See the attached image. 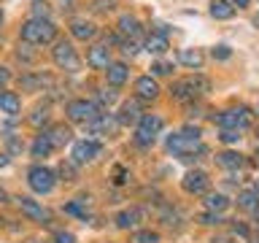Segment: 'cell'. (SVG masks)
I'll return each mask as SVG.
<instances>
[{
    "mask_svg": "<svg viewBox=\"0 0 259 243\" xmlns=\"http://www.w3.org/2000/svg\"><path fill=\"white\" fill-rule=\"evenodd\" d=\"M54 146H52V141H49L46 135H38L35 138V143H32V157H46L49 151H52Z\"/></svg>",
    "mask_w": 259,
    "mask_h": 243,
    "instance_id": "83f0119b",
    "label": "cell"
},
{
    "mask_svg": "<svg viewBox=\"0 0 259 243\" xmlns=\"http://www.w3.org/2000/svg\"><path fill=\"white\" fill-rule=\"evenodd\" d=\"M46 116H49V113H46V108H44V111H40V108H38V111H35V113H32V116H30V122H32V125H35V127H38V125H40V122H46Z\"/></svg>",
    "mask_w": 259,
    "mask_h": 243,
    "instance_id": "d590c367",
    "label": "cell"
},
{
    "mask_svg": "<svg viewBox=\"0 0 259 243\" xmlns=\"http://www.w3.org/2000/svg\"><path fill=\"white\" fill-rule=\"evenodd\" d=\"M0 19H3V11H0Z\"/></svg>",
    "mask_w": 259,
    "mask_h": 243,
    "instance_id": "ee69618b",
    "label": "cell"
},
{
    "mask_svg": "<svg viewBox=\"0 0 259 243\" xmlns=\"http://www.w3.org/2000/svg\"><path fill=\"white\" fill-rule=\"evenodd\" d=\"M213 57H216V60H230V57H232V52H230V46H216L213 49Z\"/></svg>",
    "mask_w": 259,
    "mask_h": 243,
    "instance_id": "d6a6232c",
    "label": "cell"
},
{
    "mask_svg": "<svg viewBox=\"0 0 259 243\" xmlns=\"http://www.w3.org/2000/svg\"><path fill=\"white\" fill-rule=\"evenodd\" d=\"M70 32H73V38H78V40H92L97 35V27L92 22H73Z\"/></svg>",
    "mask_w": 259,
    "mask_h": 243,
    "instance_id": "603a6c76",
    "label": "cell"
},
{
    "mask_svg": "<svg viewBox=\"0 0 259 243\" xmlns=\"http://www.w3.org/2000/svg\"><path fill=\"white\" fill-rule=\"evenodd\" d=\"M19 208H22V214L27 216V219H32V222L46 224L49 219H52V214H49V211H44L35 200H30V197H19Z\"/></svg>",
    "mask_w": 259,
    "mask_h": 243,
    "instance_id": "8fae6325",
    "label": "cell"
},
{
    "mask_svg": "<svg viewBox=\"0 0 259 243\" xmlns=\"http://www.w3.org/2000/svg\"><path fill=\"white\" fill-rule=\"evenodd\" d=\"M119 30L124 32V35H130V38H135V35H141V22H138L135 16H130V14H124V16H119Z\"/></svg>",
    "mask_w": 259,
    "mask_h": 243,
    "instance_id": "cb8c5ba5",
    "label": "cell"
},
{
    "mask_svg": "<svg viewBox=\"0 0 259 243\" xmlns=\"http://www.w3.org/2000/svg\"><path fill=\"white\" fill-rule=\"evenodd\" d=\"M87 127H89V133H95V135H97V133H103V135H111L113 130L119 127V122H116V119H111V116H105V113H100V116H97L95 122H89Z\"/></svg>",
    "mask_w": 259,
    "mask_h": 243,
    "instance_id": "2e32d148",
    "label": "cell"
},
{
    "mask_svg": "<svg viewBox=\"0 0 259 243\" xmlns=\"http://www.w3.org/2000/svg\"><path fill=\"white\" fill-rule=\"evenodd\" d=\"M121 52L130 54V57H135V54H138V44H135V40H127V44L121 46Z\"/></svg>",
    "mask_w": 259,
    "mask_h": 243,
    "instance_id": "8d00e7d4",
    "label": "cell"
},
{
    "mask_svg": "<svg viewBox=\"0 0 259 243\" xmlns=\"http://www.w3.org/2000/svg\"><path fill=\"white\" fill-rule=\"evenodd\" d=\"M52 57H54V65L60 70H68V73H76L81 68V60L76 54V49H73L68 40H57L54 49H52Z\"/></svg>",
    "mask_w": 259,
    "mask_h": 243,
    "instance_id": "5b68a950",
    "label": "cell"
},
{
    "mask_svg": "<svg viewBox=\"0 0 259 243\" xmlns=\"http://www.w3.org/2000/svg\"><path fill=\"white\" fill-rule=\"evenodd\" d=\"M210 16H213V19H232L235 6L230 0H210Z\"/></svg>",
    "mask_w": 259,
    "mask_h": 243,
    "instance_id": "ffe728a7",
    "label": "cell"
},
{
    "mask_svg": "<svg viewBox=\"0 0 259 243\" xmlns=\"http://www.w3.org/2000/svg\"><path fill=\"white\" fill-rule=\"evenodd\" d=\"M141 119H143V111H141V103L138 100H127L119 108V116H116L119 125H138Z\"/></svg>",
    "mask_w": 259,
    "mask_h": 243,
    "instance_id": "7c38bea8",
    "label": "cell"
},
{
    "mask_svg": "<svg viewBox=\"0 0 259 243\" xmlns=\"http://www.w3.org/2000/svg\"><path fill=\"white\" fill-rule=\"evenodd\" d=\"M200 222H202V224H219L222 219H219V214H202Z\"/></svg>",
    "mask_w": 259,
    "mask_h": 243,
    "instance_id": "74e56055",
    "label": "cell"
},
{
    "mask_svg": "<svg viewBox=\"0 0 259 243\" xmlns=\"http://www.w3.org/2000/svg\"><path fill=\"white\" fill-rule=\"evenodd\" d=\"M162 127H165L162 116H157V113H143V119L138 122V130H135V141L141 143V146L154 143V138L159 135Z\"/></svg>",
    "mask_w": 259,
    "mask_h": 243,
    "instance_id": "8992f818",
    "label": "cell"
},
{
    "mask_svg": "<svg viewBox=\"0 0 259 243\" xmlns=\"http://www.w3.org/2000/svg\"><path fill=\"white\" fill-rule=\"evenodd\" d=\"M216 119V125L222 127V130H246L251 122H254V113H251L248 108H230V111H222L219 116H213Z\"/></svg>",
    "mask_w": 259,
    "mask_h": 243,
    "instance_id": "277c9868",
    "label": "cell"
},
{
    "mask_svg": "<svg viewBox=\"0 0 259 243\" xmlns=\"http://www.w3.org/2000/svg\"><path fill=\"white\" fill-rule=\"evenodd\" d=\"M49 141H52V146L54 149H60V146H65V143H70V138H73V133H70V127H65V125H54L49 133H44Z\"/></svg>",
    "mask_w": 259,
    "mask_h": 243,
    "instance_id": "e0dca14e",
    "label": "cell"
},
{
    "mask_svg": "<svg viewBox=\"0 0 259 243\" xmlns=\"http://www.w3.org/2000/svg\"><path fill=\"white\" fill-rule=\"evenodd\" d=\"M135 92L141 100H154V97L159 95V87H157V81H154L151 76H141L135 81Z\"/></svg>",
    "mask_w": 259,
    "mask_h": 243,
    "instance_id": "4fadbf2b",
    "label": "cell"
},
{
    "mask_svg": "<svg viewBox=\"0 0 259 243\" xmlns=\"http://www.w3.org/2000/svg\"><path fill=\"white\" fill-rule=\"evenodd\" d=\"M52 16V6L46 0H32V19H49Z\"/></svg>",
    "mask_w": 259,
    "mask_h": 243,
    "instance_id": "f1b7e54d",
    "label": "cell"
},
{
    "mask_svg": "<svg viewBox=\"0 0 259 243\" xmlns=\"http://www.w3.org/2000/svg\"><path fill=\"white\" fill-rule=\"evenodd\" d=\"M0 108H3L8 116H16L19 108H22L19 95H16V92H0Z\"/></svg>",
    "mask_w": 259,
    "mask_h": 243,
    "instance_id": "44dd1931",
    "label": "cell"
},
{
    "mask_svg": "<svg viewBox=\"0 0 259 243\" xmlns=\"http://www.w3.org/2000/svg\"><path fill=\"white\" fill-rule=\"evenodd\" d=\"M103 151V146L97 143V141H78V143H73V162L76 165H81V162H92L97 154Z\"/></svg>",
    "mask_w": 259,
    "mask_h": 243,
    "instance_id": "30bf717a",
    "label": "cell"
},
{
    "mask_svg": "<svg viewBox=\"0 0 259 243\" xmlns=\"http://www.w3.org/2000/svg\"><path fill=\"white\" fill-rule=\"evenodd\" d=\"M208 89H210V81L205 76H200V73H194L189 78L176 81V84L170 87V95H173V100H178V103H192V100H197L200 95H205Z\"/></svg>",
    "mask_w": 259,
    "mask_h": 243,
    "instance_id": "6da1fadb",
    "label": "cell"
},
{
    "mask_svg": "<svg viewBox=\"0 0 259 243\" xmlns=\"http://www.w3.org/2000/svg\"><path fill=\"white\" fill-rule=\"evenodd\" d=\"M124 181V168H116V184Z\"/></svg>",
    "mask_w": 259,
    "mask_h": 243,
    "instance_id": "60d3db41",
    "label": "cell"
},
{
    "mask_svg": "<svg viewBox=\"0 0 259 243\" xmlns=\"http://www.w3.org/2000/svg\"><path fill=\"white\" fill-rule=\"evenodd\" d=\"M60 176L65 178V181H76V162H62Z\"/></svg>",
    "mask_w": 259,
    "mask_h": 243,
    "instance_id": "4dcf8cb0",
    "label": "cell"
},
{
    "mask_svg": "<svg viewBox=\"0 0 259 243\" xmlns=\"http://www.w3.org/2000/svg\"><path fill=\"white\" fill-rule=\"evenodd\" d=\"M227 206H230V200H227L224 194H205V208L213 211V214H222V211H227Z\"/></svg>",
    "mask_w": 259,
    "mask_h": 243,
    "instance_id": "484cf974",
    "label": "cell"
},
{
    "mask_svg": "<svg viewBox=\"0 0 259 243\" xmlns=\"http://www.w3.org/2000/svg\"><path fill=\"white\" fill-rule=\"evenodd\" d=\"M54 240H57V243H76V238H73L70 232H57Z\"/></svg>",
    "mask_w": 259,
    "mask_h": 243,
    "instance_id": "f35d334b",
    "label": "cell"
},
{
    "mask_svg": "<svg viewBox=\"0 0 259 243\" xmlns=\"http://www.w3.org/2000/svg\"><path fill=\"white\" fill-rule=\"evenodd\" d=\"M87 62L92 65L95 70L108 68V65H111V60H108V49H105V46H92V49L87 52Z\"/></svg>",
    "mask_w": 259,
    "mask_h": 243,
    "instance_id": "5bb4252c",
    "label": "cell"
},
{
    "mask_svg": "<svg viewBox=\"0 0 259 243\" xmlns=\"http://www.w3.org/2000/svg\"><path fill=\"white\" fill-rule=\"evenodd\" d=\"M141 219H143V214L138 208H127V211H121V214L116 216V224L121 227V230H133V227H138Z\"/></svg>",
    "mask_w": 259,
    "mask_h": 243,
    "instance_id": "7402d4cb",
    "label": "cell"
},
{
    "mask_svg": "<svg viewBox=\"0 0 259 243\" xmlns=\"http://www.w3.org/2000/svg\"><path fill=\"white\" fill-rule=\"evenodd\" d=\"M256 135H259V130H256Z\"/></svg>",
    "mask_w": 259,
    "mask_h": 243,
    "instance_id": "f6af8a7d",
    "label": "cell"
},
{
    "mask_svg": "<svg viewBox=\"0 0 259 243\" xmlns=\"http://www.w3.org/2000/svg\"><path fill=\"white\" fill-rule=\"evenodd\" d=\"M184 192H189V194H208V186H210V178L205 170H189V173L184 176Z\"/></svg>",
    "mask_w": 259,
    "mask_h": 243,
    "instance_id": "9c48e42d",
    "label": "cell"
},
{
    "mask_svg": "<svg viewBox=\"0 0 259 243\" xmlns=\"http://www.w3.org/2000/svg\"><path fill=\"white\" fill-rule=\"evenodd\" d=\"M202 60H205V57H202V52L200 49H181V52H178V62L181 65H186V68H202Z\"/></svg>",
    "mask_w": 259,
    "mask_h": 243,
    "instance_id": "d6986e66",
    "label": "cell"
},
{
    "mask_svg": "<svg viewBox=\"0 0 259 243\" xmlns=\"http://www.w3.org/2000/svg\"><path fill=\"white\" fill-rule=\"evenodd\" d=\"M238 206L240 208H248V211H256V206H259V186H256V189L240 192L238 194Z\"/></svg>",
    "mask_w": 259,
    "mask_h": 243,
    "instance_id": "d4e9b609",
    "label": "cell"
},
{
    "mask_svg": "<svg viewBox=\"0 0 259 243\" xmlns=\"http://www.w3.org/2000/svg\"><path fill=\"white\" fill-rule=\"evenodd\" d=\"M222 141L224 143H235V141H240V133L238 130H222Z\"/></svg>",
    "mask_w": 259,
    "mask_h": 243,
    "instance_id": "1f68e13d",
    "label": "cell"
},
{
    "mask_svg": "<svg viewBox=\"0 0 259 243\" xmlns=\"http://www.w3.org/2000/svg\"><path fill=\"white\" fill-rule=\"evenodd\" d=\"M154 73H157V76H167V73L170 70H173V68H170V65L167 62H157V65H154V68H151Z\"/></svg>",
    "mask_w": 259,
    "mask_h": 243,
    "instance_id": "e575fe53",
    "label": "cell"
},
{
    "mask_svg": "<svg viewBox=\"0 0 259 243\" xmlns=\"http://www.w3.org/2000/svg\"><path fill=\"white\" fill-rule=\"evenodd\" d=\"M216 162L227 170H240L243 165H246V157L238 154V151H222V154H216Z\"/></svg>",
    "mask_w": 259,
    "mask_h": 243,
    "instance_id": "ac0fdd59",
    "label": "cell"
},
{
    "mask_svg": "<svg viewBox=\"0 0 259 243\" xmlns=\"http://www.w3.org/2000/svg\"><path fill=\"white\" fill-rule=\"evenodd\" d=\"M27 184H30L32 192L49 194L54 189V173L44 165H35V168H30V173H27Z\"/></svg>",
    "mask_w": 259,
    "mask_h": 243,
    "instance_id": "52a82bcc",
    "label": "cell"
},
{
    "mask_svg": "<svg viewBox=\"0 0 259 243\" xmlns=\"http://www.w3.org/2000/svg\"><path fill=\"white\" fill-rule=\"evenodd\" d=\"M127 65L124 62H111L108 68H105V78H108V84L111 87H121L127 81Z\"/></svg>",
    "mask_w": 259,
    "mask_h": 243,
    "instance_id": "9a60e30c",
    "label": "cell"
},
{
    "mask_svg": "<svg viewBox=\"0 0 259 243\" xmlns=\"http://www.w3.org/2000/svg\"><path fill=\"white\" fill-rule=\"evenodd\" d=\"M232 3L238 6V8H246V6H248V0H232Z\"/></svg>",
    "mask_w": 259,
    "mask_h": 243,
    "instance_id": "7bdbcfd3",
    "label": "cell"
},
{
    "mask_svg": "<svg viewBox=\"0 0 259 243\" xmlns=\"http://www.w3.org/2000/svg\"><path fill=\"white\" fill-rule=\"evenodd\" d=\"M167 149L178 154V157H184V154H194V151H205L200 143V130L197 127H186L181 133L170 135L167 138Z\"/></svg>",
    "mask_w": 259,
    "mask_h": 243,
    "instance_id": "3957f363",
    "label": "cell"
},
{
    "mask_svg": "<svg viewBox=\"0 0 259 243\" xmlns=\"http://www.w3.org/2000/svg\"><path fill=\"white\" fill-rule=\"evenodd\" d=\"M8 78H11V73H8L6 68H0V87H6V84H8Z\"/></svg>",
    "mask_w": 259,
    "mask_h": 243,
    "instance_id": "ab89813d",
    "label": "cell"
},
{
    "mask_svg": "<svg viewBox=\"0 0 259 243\" xmlns=\"http://www.w3.org/2000/svg\"><path fill=\"white\" fill-rule=\"evenodd\" d=\"M133 243H159V235L151 232V230H143V232H135Z\"/></svg>",
    "mask_w": 259,
    "mask_h": 243,
    "instance_id": "f546056e",
    "label": "cell"
},
{
    "mask_svg": "<svg viewBox=\"0 0 259 243\" xmlns=\"http://www.w3.org/2000/svg\"><path fill=\"white\" fill-rule=\"evenodd\" d=\"M146 49H149L151 54H165L170 44H167V38L165 35H149V40H146Z\"/></svg>",
    "mask_w": 259,
    "mask_h": 243,
    "instance_id": "4316f807",
    "label": "cell"
},
{
    "mask_svg": "<svg viewBox=\"0 0 259 243\" xmlns=\"http://www.w3.org/2000/svg\"><path fill=\"white\" fill-rule=\"evenodd\" d=\"M65 111H68L70 122H84V125H89V122H95L97 116H100V108H97L95 103H89V100H70Z\"/></svg>",
    "mask_w": 259,
    "mask_h": 243,
    "instance_id": "ba28073f",
    "label": "cell"
},
{
    "mask_svg": "<svg viewBox=\"0 0 259 243\" xmlns=\"http://www.w3.org/2000/svg\"><path fill=\"white\" fill-rule=\"evenodd\" d=\"M210 243H235V240H232V238H213Z\"/></svg>",
    "mask_w": 259,
    "mask_h": 243,
    "instance_id": "b9f144b4",
    "label": "cell"
},
{
    "mask_svg": "<svg viewBox=\"0 0 259 243\" xmlns=\"http://www.w3.org/2000/svg\"><path fill=\"white\" fill-rule=\"evenodd\" d=\"M113 100H116V92H113V89H105V92H100V105H111Z\"/></svg>",
    "mask_w": 259,
    "mask_h": 243,
    "instance_id": "836d02e7",
    "label": "cell"
},
{
    "mask_svg": "<svg viewBox=\"0 0 259 243\" xmlns=\"http://www.w3.org/2000/svg\"><path fill=\"white\" fill-rule=\"evenodd\" d=\"M54 38H57V27L52 19H27L22 24L24 44H52Z\"/></svg>",
    "mask_w": 259,
    "mask_h": 243,
    "instance_id": "7a4b0ae2",
    "label": "cell"
}]
</instances>
